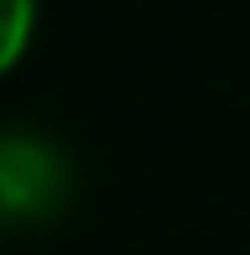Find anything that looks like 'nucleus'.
Masks as SVG:
<instances>
[{
    "mask_svg": "<svg viewBox=\"0 0 250 255\" xmlns=\"http://www.w3.org/2000/svg\"><path fill=\"white\" fill-rule=\"evenodd\" d=\"M63 198V161L31 135L0 141V214L31 219Z\"/></svg>",
    "mask_w": 250,
    "mask_h": 255,
    "instance_id": "1",
    "label": "nucleus"
},
{
    "mask_svg": "<svg viewBox=\"0 0 250 255\" xmlns=\"http://www.w3.org/2000/svg\"><path fill=\"white\" fill-rule=\"evenodd\" d=\"M31 31H37V0H0V73L26 57Z\"/></svg>",
    "mask_w": 250,
    "mask_h": 255,
    "instance_id": "2",
    "label": "nucleus"
}]
</instances>
